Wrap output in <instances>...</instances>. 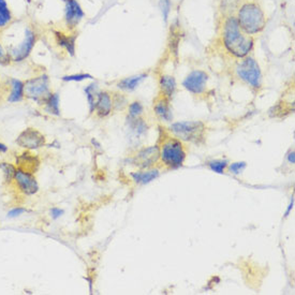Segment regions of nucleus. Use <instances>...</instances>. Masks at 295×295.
<instances>
[{
    "label": "nucleus",
    "instance_id": "obj_3",
    "mask_svg": "<svg viewBox=\"0 0 295 295\" xmlns=\"http://www.w3.org/2000/svg\"><path fill=\"white\" fill-rule=\"evenodd\" d=\"M159 158L170 169L182 167L186 160V149L183 142L177 137H168L159 148Z\"/></svg>",
    "mask_w": 295,
    "mask_h": 295
},
{
    "label": "nucleus",
    "instance_id": "obj_17",
    "mask_svg": "<svg viewBox=\"0 0 295 295\" xmlns=\"http://www.w3.org/2000/svg\"><path fill=\"white\" fill-rule=\"evenodd\" d=\"M10 92L8 94L7 101L9 103H16L21 102L24 98V82L17 78L10 80Z\"/></svg>",
    "mask_w": 295,
    "mask_h": 295
},
{
    "label": "nucleus",
    "instance_id": "obj_31",
    "mask_svg": "<svg viewBox=\"0 0 295 295\" xmlns=\"http://www.w3.org/2000/svg\"><path fill=\"white\" fill-rule=\"evenodd\" d=\"M25 212H28V209L25 208V207H14V208H12L8 211V218H17L22 215L25 214Z\"/></svg>",
    "mask_w": 295,
    "mask_h": 295
},
{
    "label": "nucleus",
    "instance_id": "obj_9",
    "mask_svg": "<svg viewBox=\"0 0 295 295\" xmlns=\"http://www.w3.org/2000/svg\"><path fill=\"white\" fill-rule=\"evenodd\" d=\"M17 146L26 150H35L43 147L46 143V139L38 129L29 127L18 134L16 137Z\"/></svg>",
    "mask_w": 295,
    "mask_h": 295
},
{
    "label": "nucleus",
    "instance_id": "obj_26",
    "mask_svg": "<svg viewBox=\"0 0 295 295\" xmlns=\"http://www.w3.org/2000/svg\"><path fill=\"white\" fill-rule=\"evenodd\" d=\"M128 112H129L128 118H139L141 117L142 114H143V105L137 101H134L129 105Z\"/></svg>",
    "mask_w": 295,
    "mask_h": 295
},
{
    "label": "nucleus",
    "instance_id": "obj_16",
    "mask_svg": "<svg viewBox=\"0 0 295 295\" xmlns=\"http://www.w3.org/2000/svg\"><path fill=\"white\" fill-rule=\"evenodd\" d=\"M55 39L57 44L63 47L66 52L71 55L74 56L75 54V42H76V34H68L63 31H55Z\"/></svg>",
    "mask_w": 295,
    "mask_h": 295
},
{
    "label": "nucleus",
    "instance_id": "obj_13",
    "mask_svg": "<svg viewBox=\"0 0 295 295\" xmlns=\"http://www.w3.org/2000/svg\"><path fill=\"white\" fill-rule=\"evenodd\" d=\"M159 159V147L150 146L141 149L134 157V163L141 169H148Z\"/></svg>",
    "mask_w": 295,
    "mask_h": 295
},
{
    "label": "nucleus",
    "instance_id": "obj_38",
    "mask_svg": "<svg viewBox=\"0 0 295 295\" xmlns=\"http://www.w3.org/2000/svg\"><path fill=\"white\" fill-rule=\"evenodd\" d=\"M63 2H65V3H67V2H68V0H63Z\"/></svg>",
    "mask_w": 295,
    "mask_h": 295
},
{
    "label": "nucleus",
    "instance_id": "obj_4",
    "mask_svg": "<svg viewBox=\"0 0 295 295\" xmlns=\"http://www.w3.org/2000/svg\"><path fill=\"white\" fill-rule=\"evenodd\" d=\"M50 77L40 74L24 82V97L38 104H43L51 93Z\"/></svg>",
    "mask_w": 295,
    "mask_h": 295
},
{
    "label": "nucleus",
    "instance_id": "obj_22",
    "mask_svg": "<svg viewBox=\"0 0 295 295\" xmlns=\"http://www.w3.org/2000/svg\"><path fill=\"white\" fill-rule=\"evenodd\" d=\"M45 112L54 116L61 115V109H59V96L56 92H51L50 96L46 98L43 103Z\"/></svg>",
    "mask_w": 295,
    "mask_h": 295
},
{
    "label": "nucleus",
    "instance_id": "obj_12",
    "mask_svg": "<svg viewBox=\"0 0 295 295\" xmlns=\"http://www.w3.org/2000/svg\"><path fill=\"white\" fill-rule=\"evenodd\" d=\"M15 164L17 169H22L24 171H28L30 173H35L41 165V160L38 155L31 152V150L23 151L16 156Z\"/></svg>",
    "mask_w": 295,
    "mask_h": 295
},
{
    "label": "nucleus",
    "instance_id": "obj_2",
    "mask_svg": "<svg viewBox=\"0 0 295 295\" xmlns=\"http://www.w3.org/2000/svg\"><path fill=\"white\" fill-rule=\"evenodd\" d=\"M239 25L248 35L262 31L265 26V15L262 9L255 4H246L239 11Z\"/></svg>",
    "mask_w": 295,
    "mask_h": 295
},
{
    "label": "nucleus",
    "instance_id": "obj_34",
    "mask_svg": "<svg viewBox=\"0 0 295 295\" xmlns=\"http://www.w3.org/2000/svg\"><path fill=\"white\" fill-rule=\"evenodd\" d=\"M288 160H289V162H290V163H292V164L295 162V159H294V151H292V152H290V153H289Z\"/></svg>",
    "mask_w": 295,
    "mask_h": 295
},
{
    "label": "nucleus",
    "instance_id": "obj_35",
    "mask_svg": "<svg viewBox=\"0 0 295 295\" xmlns=\"http://www.w3.org/2000/svg\"><path fill=\"white\" fill-rule=\"evenodd\" d=\"M293 203H294V200H293V198H292V201H291V204L289 205V207H288V210H287V214H286V216H288L289 215V212L291 211V209L293 208Z\"/></svg>",
    "mask_w": 295,
    "mask_h": 295
},
{
    "label": "nucleus",
    "instance_id": "obj_21",
    "mask_svg": "<svg viewBox=\"0 0 295 295\" xmlns=\"http://www.w3.org/2000/svg\"><path fill=\"white\" fill-rule=\"evenodd\" d=\"M12 21H13V15L7 0H0V31L8 28Z\"/></svg>",
    "mask_w": 295,
    "mask_h": 295
},
{
    "label": "nucleus",
    "instance_id": "obj_14",
    "mask_svg": "<svg viewBox=\"0 0 295 295\" xmlns=\"http://www.w3.org/2000/svg\"><path fill=\"white\" fill-rule=\"evenodd\" d=\"M114 108L113 97L108 91H99L96 105H94V112L99 118L108 117Z\"/></svg>",
    "mask_w": 295,
    "mask_h": 295
},
{
    "label": "nucleus",
    "instance_id": "obj_11",
    "mask_svg": "<svg viewBox=\"0 0 295 295\" xmlns=\"http://www.w3.org/2000/svg\"><path fill=\"white\" fill-rule=\"evenodd\" d=\"M84 16V11H83L81 5L77 3V0H68L66 3L65 10V21L67 27L70 30H73L77 27L80 22Z\"/></svg>",
    "mask_w": 295,
    "mask_h": 295
},
{
    "label": "nucleus",
    "instance_id": "obj_36",
    "mask_svg": "<svg viewBox=\"0 0 295 295\" xmlns=\"http://www.w3.org/2000/svg\"><path fill=\"white\" fill-rule=\"evenodd\" d=\"M26 2H27L28 4H30V3H31V0H26Z\"/></svg>",
    "mask_w": 295,
    "mask_h": 295
},
{
    "label": "nucleus",
    "instance_id": "obj_20",
    "mask_svg": "<svg viewBox=\"0 0 295 295\" xmlns=\"http://www.w3.org/2000/svg\"><path fill=\"white\" fill-rule=\"evenodd\" d=\"M146 77H147V74H139V75L131 76V77H126L118 82L117 87L122 90L132 91L141 84V82Z\"/></svg>",
    "mask_w": 295,
    "mask_h": 295
},
{
    "label": "nucleus",
    "instance_id": "obj_24",
    "mask_svg": "<svg viewBox=\"0 0 295 295\" xmlns=\"http://www.w3.org/2000/svg\"><path fill=\"white\" fill-rule=\"evenodd\" d=\"M0 170L3 171L4 180L7 184L11 185L14 180V174L16 171V167L10 162H0Z\"/></svg>",
    "mask_w": 295,
    "mask_h": 295
},
{
    "label": "nucleus",
    "instance_id": "obj_37",
    "mask_svg": "<svg viewBox=\"0 0 295 295\" xmlns=\"http://www.w3.org/2000/svg\"><path fill=\"white\" fill-rule=\"evenodd\" d=\"M0 88H2V82H0Z\"/></svg>",
    "mask_w": 295,
    "mask_h": 295
},
{
    "label": "nucleus",
    "instance_id": "obj_25",
    "mask_svg": "<svg viewBox=\"0 0 295 295\" xmlns=\"http://www.w3.org/2000/svg\"><path fill=\"white\" fill-rule=\"evenodd\" d=\"M209 169L218 174H222L228 167V160H212L208 162Z\"/></svg>",
    "mask_w": 295,
    "mask_h": 295
},
{
    "label": "nucleus",
    "instance_id": "obj_28",
    "mask_svg": "<svg viewBox=\"0 0 295 295\" xmlns=\"http://www.w3.org/2000/svg\"><path fill=\"white\" fill-rule=\"evenodd\" d=\"M159 7L161 9L164 22H168L169 14H170V12H171V2H170V0H160Z\"/></svg>",
    "mask_w": 295,
    "mask_h": 295
},
{
    "label": "nucleus",
    "instance_id": "obj_19",
    "mask_svg": "<svg viewBox=\"0 0 295 295\" xmlns=\"http://www.w3.org/2000/svg\"><path fill=\"white\" fill-rule=\"evenodd\" d=\"M159 176V170L152 169L148 171H139V172H133L131 173L132 180L140 185H146L151 183L152 181H155L157 177Z\"/></svg>",
    "mask_w": 295,
    "mask_h": 295
},
{
    "label": "nucleus",
    "instance_id": "obj_23",
    "mask_svg": "<svg viewBox=\"0 0 295 295\" xmlns=\"http://www.w3.org/2000/svg\"><path fill=\"white\" fill-rule=\"evenodd\" d=\"M85 93H86V99L88 101L89 105V111L90 113L94 112V105H96L97 97L99 93V89L97 84H90L85 88Z\"/></svg>",
    "mask_w": 295,
    "mask_h": 295
},
{
    "label": "nucleus",
    "instance_id": "obj_5",
    "mask_svg": "<svg viewBox=\"0 0 295 295\" xmlns=\"http://www.w3.org/2000/svg\"><path fill=\"white\" fill-rule=\"evenodd\" d=\"M170 131L181 141L199 144L204 140L205 126L201 122H180L171 125Z\"/></svg>",
    "mask_w": 295,
    "mask_h": 295
},
{
    "label": "nucleus",
    "instance_id": "obj_10",
    "mask_svg": "<svg viewBox=\"0 0 295 295\" xmlns=\"http://www.w3.org/2000/svg\"><path fill=\"white\" fill-rule=\"evenodd\" d=\"M207 81L208 75L204 72V71L195 70L187 75V77L183 82V86L188 91L199 94L204 91Z\"/></svg>",
    "mask_w": 295,
    "mask_h": 295
},
{
    "label": "nucleus",
    "instance_id": "obj_1",
    "mask_svg": "<svg viewBox=\"0 0 295 295\" xmlns=\"http://www.w3.org/2000/svg\"><path fill=\"white\" fill-rule=\"evenodd\" d=\"M223 43L227 50L235 57L244 58L250 53L253 46V40L241 29L238 18L228 17L223 26Z\"/></svg>",
    "mask_w": 295,
    "mask_h": 295
},
{
    "label": "nucleus",
    "instance_id": "obj_15",
    "mask_svg": "<svg viewBox=\"0 0 295 295\" xmlns=\"http://www.w3.org/2000/svg\"><path fill=\"white\" fill-rule=\"evenodd\" d=\"M153 111H155V114L160 121L162 122L172 121L173 115L170 108V100L162 96V94L156 99L155 102H153Z\"/></svg>",
    "mask_w": 295,
    "mask_h": 295
},
{
    "label": "nucleus",
    "instance_id": "obj_30",
    "mask_svg": "<svg viewBox=\"0 0 295 295\" xmlns=\"http://www.w3.org/2000/svg\"><path fill=\"white\" fill-rule=\"evenodd\" d=\"M11 63V58L9 53L5 50V47L0 41V66H8Z\"/></svg>",
    "mask_w": 295,
    "mask_h": 295
},
{
    "label": "nucleus",
    "instance_id": "obj_29",
    "mask_svg": "<svg viewBox=\"0 0 295 295\" xmlns=\"http://www.w3.org/2000/svg\"><path fill=\"white\" fill-rule=\"evenodd\" d=\"M246 169V162H233L229 165V170L231 173L239 175Z\"/></svg>",
    "mask_w": 295,
    "mask_h": 295
},
{
    "label": "nucleus",
    "instance_id": "obj_18",
    "mask_svg": "<svg viewBox=\"0 0 295 295\" xmlns=\"http://www.w3.org/2000/svg\"><path fill=\"white\" fill-rule=\"evenodd\" d=\"M161 94L169 100L173 97L176 90V81L171 75H161L159 80Z\"/></svg>",
    "mask_w": 295,
    "mask_h": 295
},
{
    "label": "nucleus",
    "instance_id": "obj_27",
    "mask_svg": "<svg viewBox=\"0 0 295 295\" xmlns=\"http://www.w3.org/2000/svg\"><path fill=\"white\" fill-rule=\"evenodd\" d=\"M87 78H93L90 74L88 73H80V74H72V75H66L63 76L62 80L65 82H82V81H85Z\"/></svg>",
    "mask_w": 295,
    "mask_h": 295
},
{
    "label": "nucleus",
    "instance_id": "obj_32",
    "mask_svg": "<svg viewBox=\"0 0 295 295\" xmlns=\"http://www.w3.org/2000/svg\"><path fill=\"white\" fill-rule=\"evenodd\" d=\"M50 214H51V217H52L54 220H56V219H58V218H61V217L65 214V211H64V209H62V208L53 207V208L51 209V211H50Z\"/></svg>",
    "mask_w": 295,
    "mask_h": 295
},
{
    "label": "nucleus",
    "instance_id": "obj_8",
    "mask_svg": "<svg viewBox=\"0 0 295 295\" xmlns=\"http://www.w3.org/2000/svg\"><path fill=\"white\" fill-rule=\"evenodd\" d=\"M13 184L17 190L26 196L37 194L39 191V184L33 173L17 169L14 174Z\"/></svg>",
    "mask_w": 295,
    "mask_h": 295
},
{
    "label": "nucleus",
    "instance_id": "obj_33",
    "mask_svg": "<svg viewBox=\"0 0 295 295\" xmlns=\"http://www.w3.org/2000/svg\"><path fill=\"white\" fill-rule=\"evenodd\" d=\"M8 150H9V148L6 144L0 143V153H6V152H8Z\"/></svg>",
    "mask_w": 295,
    "mask_h": 295
},
{
    "label": "nucleus",
    "instance_id": "obj_6",
    "mask_svg": "<svg viewBox=\"0 0 295 295\" xmlns=\"http://www.w3.org/2000/svg\"><path fill=\"white\" fill-rule=\"evenodd\" d=\"M37 39H38L37 32L34 31L33 28L27 27L25 29V33H24L23 40L17 45L12 47V49L8 52L11 58V62L22 63L24 61H26L31 54L35 45V42H37Z\"/></svg>",
    "mask_w": 295,
    "mask_h": 295
},
{
    "label": "nucleus",
    "instance_id": "obj_7",
    "mask_svg": "<svg viewBox=\"0 0 295 295\" xmlns=\"http://www.w3.org/2000/svg\"><path fill=\"white\" fill-rule=\"evenodd\" d=\"M236 73L241 80L253 88H259L262 83V73L258 63L251 57H247L236 67Z\"/></svg>",
    "mask_w": 295,
    "mask_h": 295
}]
</instances>
